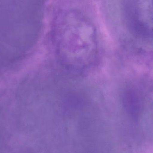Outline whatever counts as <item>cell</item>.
Returning <instances> with one entry per match:
<instances>
[{"instance_id": "cell-1", "label": "cell", "mask_w": 153, "mask_h": 153, "mask_svg": "<svg viewBox=\"0 0 153 153\" xmlns=\"http://www.w3.org/2000/svg\"><path fill=\"white\" fill-rule=\"evenodd\" d=\"M128 19L134 25L142 29L153 23V0H128Z\"/></svg>"}]
</instances>
